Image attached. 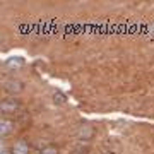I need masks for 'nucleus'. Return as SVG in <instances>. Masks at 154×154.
<instances>
[{
  "label": "nucleus",
  "instance_id": "f257e3e1",
  "mask_svg": "<svg viewBox=\"0 0 154 154\" xmlns=\"http://www.w3.org/2000/svg\"><path fill=\"white\" fill-rule=\"evenodd\" d=\"M4 89L9 94H19L24 89V84L19 79H7L5 82H4Z\"/></svg>",
  "mask_w": 154,
  "mask_h": 154
},
{
  "label": "nucleus",
  "instance_id": "f03ea898",
  "mask_svg": "<svg viewBox=\"0 0 154 154\" xmlns=\"http://www.w3.org/2000/svg\"><path fill=\"white\" fill-rule=\"evenodd\" d=\"M12 154H29V144L26 140H16V144H12L11 147Z\"/></svg>",
  "mask_w": 154,
  "mask_h": 154
},
{
  "label": "nucleus",
  "instance_id": "7ed1b4c3",
  "mask_svg": "<svg viewBox=\"0 0 154 154\" xmlns=\"http://www.w3.org/2000/svg\"><path fill=\"white\" fill-rule=\"evenodd\" d=\"M17 108H19V101L17 99H4L2 105H0V110L4 111V113H12Z\"/></svg>",
  "mask_w": 154,
  "mask_h": 154
},
{
  "label": "nucleus",
  "instance_id": "20e7f679",
  "mask_svg": "<svg viewBox=\"0 0 154 154\" xmlns=\"http://www.w3.org/2000/svg\"><path fill=\"white\" fill-rule=\"evenodd\" d=\"M77 135H79V139H84V140H88V139H91L94 135V130L91 125H82L81 128H79V132H77Z\"/></svg>",
  "mask_w": 154,
  "mask_h": 154
},
{
  "label": "nucleus",
  "instance_id": "39448f33",
  "mask_svg": "<svg viewBox=\"0 0 154 154\" xmlns=\"http://www.w3.org/2000/svg\"><path fill=\"white\" fill-rule=\"evenodd\" d=\"M12 122L11 120H7V118H4V120L0 122V135L2 137H7V135H11L12 132Z\"/></svg>",
  "mask_w": 154,
  "mask_h": 154
},
{
  "label": "nucleus",
  "instance_id": "423d86ee",
  "mask_svg": "<svg viewBox=\"0 0 154 154\" xmlns=\"http://www.w3.org/2000/svg\"><path fill=\"white\" fill-rule=\"evenodd\" d=\"M5 67L7 69H19V67H22V58H11V60L5 62Z\"/></svg>",
  "mask_w": 154,
  "mask_h": 154
},
{
  "label": "nucleus",
  "instance_id": "0eeeda50",
  "mask_svg": "<svg viewBox=\"0 0 154 154\" xmlns=\"http://www.w3.org/2000/svg\"><path fill=\"white\" fill-rule=\"evenodd\" d=\"M53 101H55V105H63V103H67V96L63 93H60V91H57L53 94Z\"/></svg>",
  "mask_w": 154,
  "mask_h": 154
},
{
  "label": "nucleus",
  "instance_id": "6e6552de",
  "mask_svg": "<svg viewBox=\"0 0 154 154\" xmlns=\"http://www.w3.org/2000/svg\"><path fill=\"white\" fill-rule=\"evenodd\" d=\"M39 154H58V149L53 147V146H46V147L41 149V152Z\"/></svg>",
  "mask_w": 154,
  "mask_h": 154
},
{
  "label": "nucleus",
  "instance_id": "1a4fd4ad",
  "mask_svg": "<svg viewBox=\"0 0 154 154\" xmlns=\"http://www.w3.org/2000/svg\"><path fill=\"white\" fill-rule=\"evenodd\" d=\"M0 154H12V152H11V151H2Z\"/></svg>",
  "mask_w": 154,
  "mask_h": 154
},
{
  "label": "nucleus",
  "instance_id": "9d476101",
  "mask_svg": "<svg viewBox=\"0 0 154 154\" xmlns=\"http://www.w3.org/2000/svg\"><path fill=\"white\" fill-rule=\"evenodd\" d=\"M75 154H79V152H75Z\"/></svg>",
  "mask_w": 154,
  "mask_h": 154
}]
</instances>
